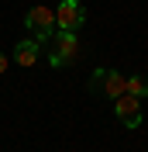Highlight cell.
I'll use <instances>...</instances> for the list:
<instances>
[{"instance_id":"6da1fadb","label":"cell","mask_w":148,"mask_h":152,"mask_svg":"<svg viewBox=\"0 0 148 152\" xmlns=\"http://www.w3.org/2000/svg\"><path fill=\"white\" fill-rule=\"evenodd\" d=\"M48 45V66H73L79 59V38L76 31H55V35L45 42Z\"/></svg>"},{"instance_id":"ba28073f","label":"cell","mask_w":148,"mask_h":152,"mask_svg":"<svg viewBox=\"0 0 148 152\" xmlns=\"http://www.w3.org/2000/svg\"><path fill=\"white\" fill-rule=\"evenodd\" d=\"M7 66H10V59L4 56V52H0V76H4V69H7Z\"/></svg>"},{"instance_id":"277c9868","label":"cell","mask_w":148,"mask_h":152,"mask_svg":"<svg viewBox=\"0 0 148 152\" xmlns=\"http://www.w3.org/2000/svg\"><path fill=\"white\" fill-rule=\"evenodd\" d=\"M86 21V10L79 0H62L55 7V31H79Z\"/></svg>"},{"instance_id":"5b68a950","label":"cell","mask_w":148,"mask_h":152,"mask_svg":"<svg viewBox=\"0 0 148 152\" xmlns=\"http://www.w3.org/2000/svg\"><path fill=\"white\" fill-rule=\"evenodd\" d=\"M114 114H117V121L124 124V128H138L141 124V100L134 94H120L117 100H114Z\"/></svg>"},{"instance_id":"8992f818","label":"cell","mask_w":148,"mask_h":152,"mask_svg":"<svg viewBox=\"0 0 148 152\" xmlns=\"http://www.w3.org/2000/svg\"><path fill=\"white\" fill-rule=\"evenodd\" d=\"M14 62H17V66H35L38 62V42H31V38H24V42H17V45H14Z\"/></svg>"},{"instance_id":"52a82bcc","label":"cell","mask_w":148,"mask_h":152,"mask_svg":"<svg viewBox=\"0 0 148 152\" xmlns=\"http://www.w3.org/2000/svg\"><path fill=\"white\" fill-rule=\"evenodd\" d=\"M124 94H134L138 100L148 97V76H124Z\"/></svg>"},{"instance_id":"7a4b0ae2","label":"cell","mask_w":148,"mask_h":152,"mask_svg":"<svg viewBox=\"0 0 148 152\" xmlns=\"http://www.w3.org/2000/svg\"><path fill=\"white\" fill-rule=\"evenodd\" d=\"M90 90L96 97L117 100V97L124 94V76H120L117 69H110V66H100V69H93V76H90Z\"/></svg>"},{"instance_id":"3957f363","label":"cell","mask_w":148,"mask_h":152,"mask_svg":"<svg viewBox=\"0 0 148 152\" xmlns=\"http://www.w3.org/2000/svg\"><path fill=\"white\" fill-rule=\"evenodd\" d=\"M24 24H28L31 35H38V45H45L48 38L55 35V7H31L28 14H24Z\"/></svg>"}]
</instances>
